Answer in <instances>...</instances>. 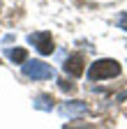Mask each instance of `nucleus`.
<instances>
[{
    "instance_id": "obj_1",
    "label": "nucleus",
    "mask_w": 127,
    "mask_h": 129,
    "mask_svg": "<svg viewBox=\"0 0 127 129\" xmlns=\"http://www.w3.org/2000/svg\"><path fill=\"white\" fill-rule=\"evenodd\" d=\"M120 74V64L111 58H104V60H97L90 64L88 69V81H99V78H116Z\"/></svg>"
},
{
    "instance_id": "obj_2",
    "label": "nucleus",
    "mask_w": 127,
    "mask_h": 129,
    "mask_svg": "<svg viewBox=\"0 0 127 129\" xmlns=\"http://www.w3.org/2000/svg\"><path fill=\"white\" fill-rule=\"evenodd\" d=\"M23 74L28 78H35V81H39V78H53L56 76V72L46 62H42V60H30V62L26 60L23 62Z\"/></svg>"
},
{
    "instance_id": "obj_3",
    "label": "nucleus",
    "mask_w": 127,
    "mask_h": 129,
    "mask_svg": "<svg viewBox=\"0 0 127 129\" xmlns=\"http://www.w3.org/2000/svg\"><path fill=\"white\" fill-rule=\"evenodd\" d=\"M28 44H33L42 55L53 53V39H51L49 32H33V35H28Z\"/></svg>"
},
{
    "instance_id": "obj_4",
    "label": "nucleus",
    "mask_w": 127,
    "mask_h": 129,
    "mask_svg": "<svg viewBox=\"0 0 127 129\" xmlns=\"http://www.w3.org/2000/svg\"><path fill=\"white\" fill-rule=\"evenodd\" d=\"M88 108H86V104L83 102H62L60 106H58V113L62 118H67V120H72V118H76V115H83Z\"/></svg>"
},
{
    "instance_id": "obj_5",
    "label": "nucleus",
    "mask_w": 127,
    "mask_h": 129,
    "mask_svg": "<svg viewBox=\"0 0 127 129\" xmlns=\"http://www.w3.org/2000/svg\"><path fill=\"white\" fill-rule=\"evenodd\" d=\"M83 64H86V60H83L81 53H72V55L65 60L62 69H65L69 76H81V74H83Z\"/></svg>"
},
{
    "instance_id": "obj_6",
    "label": "nucleus",
    "mask_w": 127,
    "mask_h": 129,
    "mask_svg": "<svg viewBox=\"0 0 127 129\" xmlns=\"http://www.w3.org/2000/svg\"><path fill=\"white\" fill-rule=\"evenodd\" d=\"M12 62H16V64H23L26 58H28V51L26 48H7V53H5Z\"/></svg>"
},
{
    "instance_id": "obj_7",
    "label": "nucleus",
    "mask_w": 127,
    "mask_h": 129,
    "mask_svg": "<svg viewBox=\"0 0 127 129\" xmlns=\"http://www.w3.org/2000/svg\"><path fill=\"white\" fill-rule=\"evenodd\" d=\"M33 106H35L37 111H53V97H49V94H39L37 99L33 102Z\"/></svg>"
},
{
    "instance_id": "obj_8",
    "label": "nucleus",
    "mask_w": 127,
    "mask_h": 129,
    "mask_svg": "<svg viewBox=\"0 0 127 129\" xmlns=\"http://www.w3.org/2000/svg\"><path fill=\"white\" fill-rule=\"evenodd\" d=\"M62 129H95V124H88V122H79V120H72L67 122Z\"/></svg>"
},
{
    "instance_id": "obj_9",
    "label": "nucleus",
    "mask_w": 127,
    "mask_h": 129,
    "mask_svg": "<svg viewBox=\"0 0 127 129\" xmlns=\"http://www.w3.org/2000/svg\"><path fill=\"white\" fill-rule=\"evenodd\" d=\"M60 90H65V92H74V83H72V81H60Z\"/></svg>"
},
{
    "instance_id": "obj_10",
    "label": "nucleus",
    "mask_w": 127,
    "mask_h": 129,
    "mask_svg": "<svg viewBox=\"0 0 127 129\" xmlns=\"http://www.w3.org/2000/svg\"><path fill=\"white\" fill-rule=\"evenodd\" d=\"M118 25H120V28H122V30L127 32V12H125V14L120 16V19H118Z\"/></svg>"
}]
</instances>
